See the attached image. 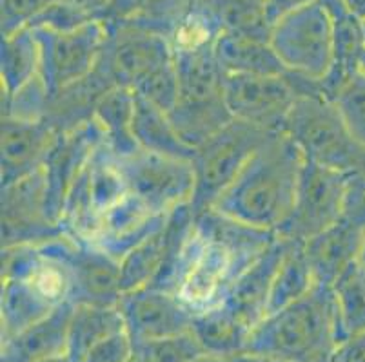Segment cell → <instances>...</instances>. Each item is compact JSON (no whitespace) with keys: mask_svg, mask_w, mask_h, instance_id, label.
Segmentation results:
<instances>
[{"mask_svg":"<svg viewBox=\"0 0 365 362\" xmlns=\"http://www.w3.org/2000/svg\"><path fill=\"white\" fill-rule=\"evenodd\" d=\"M313 2H317V0H264V6L267 18L274 26V22H278L284 15L307 4H313Z\"/></svg>","mask_w":365,"mask_h":362,"instance_id":"obj_39","label":"cell"},{"mask_svg":"<svg viewBox=\"0 0 365 362\" xmlns=\"http://www.w3.org/2000/svg\"><path fill=\"white\" fill-rule=\"evenodd\" d=\"M169 214H157L140 199L129 194L98 219V227L88 245L122 261L135 247L165 223Z\"/></svg>","mask_w":365,"mask_h":362,"instance_id":"obj_16","label":"cell"},{"mask_svg":"<svg viewBox=\"0 0 365 362\" xmlns=\"http://www.w3.org/2000/svg\"><path fill=\"white\" fill-rule=\"evenodd\" d=\"M345 4L349 6V9L354 15L365 20V0H345Z\"/></svg>","mask_w":365,"mask_h":362,"instance_id":"obj_42","label":"cell"},{"mask_svg":"<svg viewBox=\"0 0 365 362\" xmlns=\"http://www.w3.org/2000/svg\"><path fill=\"white\" fill-rule=\"evenodd\" d=\"M336 105L344 124L360 147L365 149V71L354 73L334 95Z\"/></svg>","mask_w":365,"mask_h":362,"instance_id":"obj_34","label":"cell"},{"mask_svg":"<svg viewBox=\"0 0 365 362\" xmlns=\"http://www.w3.org/2000/svg\"><path fill=\"white\" fill-rule=\"evenodd\" d=\"M336 312L338 344L365 334V267L354 261L331 284Z\"/></svg>","mask_w":365,"mask_h":362,"instance_id":"obj_29","label":"cell"},{"mask_svg":"<svg viewBox=\"0 0 365 362\" xmlns=\"http://www.w3.org/2000/svg\"><path fill=\"white\" fill-rule=\"evenodd\" d=\"M56 245L73 275V304H118L122 297L120 261L64 234L56 239Z\"/></svg>","mask_w":365,"mask_h":362,"instance_id":"obj_14","label":"cell"},{"mask_svg":"<svg viewBox=\"0 0 365 362\" xmlns=\"http://www.w3.org/2000/svg\"><path fill=\"white\" fill-rule=\"evenodd\" d=\"M331 362H365V334L354 335L336 344Z\"/></svg>","mask_w":365,"mask_h":362,"instance_id":"obj_38","label":"cell"},{"mask_svg":"<svg viewBox=\"0 0 365 362\" xmlns=\"http://www.w3.org/2000/svg\"><path fill=\"white\" fill-rule=\"evenodd\" d=\"M229 362H285V361H280V358H274V357H267V355L249 353V351H245V353H242V355H238V357L231 358ZM317 362H331V357L322 358V361H317Z\"/></svg>","mask_w":365,"mask_h":362,"instance_id":"obj_41","label":"cell"},{"mask_svg":"<svg viewBox=\"0 0 365 362\" xmlns=\"http://www.w3.org/2000/svg\"><path fill=\"white\" fill-rule=\"evenodd\" d=\"M318 284L317 275L305 254L304 243L291 241L289 248L282 259L280 267L273 279V287L269 294L267 315L297 303L305 295L311 294Z\"/></svg>","mask_w":365,"mask_h":362,"instance_id":"obj_30","label":"cell"},{"mask_svg":"<svg viewBox=\"0 0 365 362\" xmlns=\"http://www.w3.org/2000/svg\"><path fill=\"white\" fill-rule=\"evenodd\" d=\"M361 69L365 71V53H364V56H361Z\"/></svg>","mask_w":365,"mask_h":362,"instance_id":"obj_46","label":"cell"},{"mask_svg":"<svg viewBox=\"0 0 365 362\" xmlns=\"http://www.w3.org/2000/svg\"><path fill=\"white\" fill-rule=\"evenodd\" d=\"M271 134L273 132L233 119L197 149L193 158L197 185L191 201L195 214H200L217 203V199L233 183L249 158Z\"/></svg>","mask_w":365,"mask_h":362,"instance_id":"obj_6","label":"cell"},{"mask_svg":"<svg viewBox=\"0 0 365 362\" xmlns=\"http://www.w3.org/2000/svg\"><path fill=\"white\" fill-rule=\"evenodd\" d=\"M193 362H229V361H225V358H218V357H209V355H202V357H198L197 361Z\"/></svg>","mask_w":365,"mask_h":362,"instance_id":"obj_44","label":"cell"},{"mask_svg":"<svg viewBox=\"0 0 365 362\" xmlns=\"http://www.w3.org/2000/svg\"><path fill=\"white\" fill-rule=\"evenodd\" d=\"M58 134L48 119L2 118V187L42 169Z\"/></svg>","mask_w":365,"mask_h":362,"instance_id":"obj_17","label":"cell"},{"mask_svg":"<svg viewBox=\"0 0 365 362\" xmlns=\"http://www.w3.org/2000/svg\"><path fill=\"white\" fill-rule=\"evenodd\" d=\"M169 218V215H168ZM169 228L168 219L155 234L149 235L138 247L133 248L120 261V287L122 294L151 284L168 257Z\"/></svg>","mask_w":365,"mask_h":362,"instance_id":"obj_31","label":"cell"},{"mask_svg":"<svg viewBox=\"0 0 365 362\" xmlns=\"http://www.w3.org/2000/svg\"><path fill=\"white\" fill-rule=\"evenodd\" d=\"M122 330H125V323L118 304H75L69 321L68 355L75 362H82L95 344Z\"/></svg>","mask_w":365,"mask_h":362,"instance_id":"obj_27","label":"cell"},{"mask_svg":"<svg viewBox=\"0 0 365 362\" xmlns=\"http://www.w3.org/2000/svg\"><path fill=\"white\" fill-rule=\"evenodd\" d=\"M33 29L41 48V76L51 98L95 71L108 40V26L102 20H91L73 31Z\"/></svg>","mask_w":365,"mask_h":362,"instance_id":"obj_8","label":"cell"},{"mask_svg":"<svg viewBox=\"0 0 365 362\" xmlns=\"http://www.w3.org/2000/svg\"><path fill=\"white\" fill-rule=\"evenodd\" d=\"M56 0H0V29L9 36L21 29L31 28L35 18Z\"/></svg>","mask_w":365,"mask_h":362,"instance_id":"obj_35","label":"cell"},{"mask_svg":"<svg viewBox=\"0 0 365 362\" xmlns=\"http://www.w3.org/2000/svg\"><path fill=\"white\" fill-rule=\"evenodd\" d=\"M102 142V134L97 124L91 119L84 122L71 131L61 132L55 144L49 149L42 165L46 181V198H48L49 218L58 223L62 207L75 179L88 164L89 156Z\"/></svg>","mask_w":365,"mask_h":362,"instance_id":"obj_15","label":"cell"},{"mask_svg":"<svg viewBox=\"0 0 365 362\" xmlns=\"http://www.w3.org/2000/svg\"><path fill=\"white\" fill-rule=\"evenodd\" d=\"M222 33L269 42L273 24L267 18L264 0H209Z\"/></svg>","mask_w":365,"mask_h":362,"instance_id":"obj_32","label":"cell"},{"mask_svg":"<svg viewBox=\"0 0 365 362\" xmlns=\"http://www.w3.org/2000/svg\"><path fill=\"white\" fill-rule=\"evenodd\" d=\"M118 308L135 344L187 334L193 326V312L173 292L153 284L122 294Z\"/></svg>","mask_w":365,"mask_h":362,"instance_id":"obj_13","label":"cell"},{"mask_svg":"<svg viewBox=\"0 0 365 362\" xmlns=\"http://www.w3.org/2000/svg\"><path fill=\"white\" fill-rule=\"evenodd\" d=\"M351 176L305 159L294 205L277 234L305 245L338 223L347 205Z\"/></svg>","mask_w":365,"mask_h":362,"instance_id":"obj_7","label":"cell"},{"mask_svg":"<svg viewBox=\"0 0 365 362\" xmlns=\"http://www.w3.org/2000/svg\"><path fill=\"white\" fill-rule=\"evenodd\" d=\"M358 174H364L365 176V161H364V167H361V172H358Z\"/></svg>","mask_w":365,"mask_h":362,"instance_id":"obj_47","label":"cell"},{"mask_svg":"<svg viewBox=\"0 0 365 362\" xmlns=\"http://www.w3.org/2000/svg\"><path fill=\"white\" fill-rule=\"evenodd\" d=\"M358 261H360V263L365 267V238H364V243H361L360 254H358Z\"/></svg>","mask_w":365,"mask_h":362,"instance_id":"obj_45","label":"cell"},{"mask_svg":"<svg viewBox=\"0 0 365 362\" xmlns=\"http://www.w3.org/2000/svg\"><path fill=\"white\" fill-rule=\"evenodd\" d=\"M298 100L289 76L225 75L224 102L233 119L267 132H282Z\"/></svg>","mask_w":365,"mask_h":362,"instance_id":"obj_11","label":"cell"},{"mask_svg":"<svg viewBox=\"0 0 365 362\" xmlns=\"http://www.w3.org/2000/svg\"><path fill=\"white\" fill-rule=\"evenodd\" d=\"M305 156L284 132H273L211 208L277 232L297 198Z\"/></svg>","mask_w":365,"mask_h":362,"instance_id":"obj_1","label":"cell"},{"mask_svg":"<svg viewBox=\"0 0 365 362\" xmlns=\"http://www.w3.org/2000/svg\"><path fill=\"white\" fill-rule=\"evenodd\" d=\"M195 227L205 238L231 252L245 267L260 257L278 238L274 230L253 227L217 208H207L200 214H195Z\"/></svg>","mask_w":365,"mask_h":362,"instance_id":"obj_20","label":"cell"},{"mask_svg":"<svg viewBox=\"0 0 365 362\" xmlns=\"http://www.w3.org/2000/svg\"><path fill=\"white\" fill-rule=\"evenodd\" d=\"M253 328L229 307L222 303L193 317L191 334L200 344L204 355L231 361L247 351Z\"/></svg>","mask_w":365,"mask_h":362,"instance_id":"obj_22","label":"cell"},{"mask_svg":"<svg viewBox=\"0 0 365 362\" xmlns=\"http://www.w3.org/2000/svg\"><path fill=\"white\" fill-rule=\"evenodd\" d=\"M56 304L22 277H2L0 326L2 343L48 317Z\"/></svg>","mask_w":365,"mask_h":362,"instance_id":"obj_24","label":"cell"},{"mask_svg":"<svg viewBox=\"0 0 365 362\" xmlns=\"http://www.w3.org/2000/svg\"><path fill=\"white\" fill-rule=\"evenodd\" d=\"M66 2L73 4L75 8L82 9V11H84L86 15L91 16V18L102 20V16H104L106 9H108L111 0H66Z\"/></svg>","mask_w":365,"mask_h":362,"instance_id":"obj_40","label":"cell"},{"mask_svg":"<svg viewBox=\"0 0 365 362\" xmlns=\"http://www.w3.org/2000/svg\"><path fill=\"white\" fill-rule=\"evenodd\" d=\"M282 132L305 159L347 174L361 172L365 149L354 142L336 105L324 95L298 96Z\"/></svg>","mask_w":365,"mask_h":362,"instance_id":"obj_4","label":"cell"},{"mask_svg":"<svg viewBox=\"0 0 365 362\" xmlns=\"http://www.w3.org/2000/svg\"><path fill=\"white\" fill-rule=\"evenodd\" d=\"M245 268L231 252L200 234L193 223L175 265L153 287L173 292L198 314L225 303Z\"/></svg>","mask_w":365,"mask_h":362,"instance_id":"obj_3","label":"cell"},{"mask_svg":"<svg viewBox=\"0 0 365 362\" xmlns=\"http://www.w3.org/2000/svg\"><path fill=\"white\" fill-rule=\"evenodd\" d=\"M62 234L49 218L42 169L2 187V248L44 243Z\"/></svg>","mask_w":365,"mask_h":362,"instance_id":"obj_12","label":"cell"},{"mask_svg":"<svg viewBox=\"0 0 365 362\" xmlns=\"http://www.w3.org/2000/svg\"><path fill=\"white\" fill-rule=\"evenodd\" d=\"M135 107H137L135 91L124 85H115L98 98L93 109V122L97 124L104 144L117 158H128L138 151L135 129H133Z\"/></svg>","mask_w":365,"mask_h":362,"instance_id":"obj_23","label":"cell"},{"mask_svg":"<svg viewBox=\"0 0 365 362\" xmlns=\"http://www.w3.org/2000/svg\"><path fill=\"white\" fill-rule=\"evenodd\" d=\"M269 44L287 73L322 82L333 68V22L320 0L274 22Z\"/></svg>","mask_w":365,"mask_h":362,"instance_id":"obj_5","label":"cell"},{"mask_svg":"<svg viewBox=\"0 0 365 362\" xmlns=\"http://www.w3.org/2000/svg\"><path fill=\"white\" fill-rule=\"evenodd\" d=\"M41 75V48L35 29L26 28L2 36L0 44V89L13 95Z\"/></svg>","mask_w":365,"mask_h":362,"instance_id":"obj_28","label":"cell"},{"mask_svg":"<svg viewBox=\"0 0 365 362\" xmlns=\"http://www.w3.org/2000/svg\"><path fill=\"white\" fill-rule=\"evenodd\" d=\"M135 96H137V107H135L133 129H135L138 149L193 161L197 149L189 147L182 139L168 112L151 104L149 100L138 96L137 92Z\"/></svg>","mask_w":365,"mask_h":362,"instance_id":"obj_26","label":"cell"},{"mask_svg":"<svg viewBox=\"0 0 365 362\" xmlns=\"http://www.w3.org/2000/svg\"><path fill=\"white\" fill-rule=\"evenodd\" d=\"M73 303L56 307L48 317L2 343V362H36L68 353V331Z\"/></svg>","mask_w":365,"mask_h":362,"instance_id":"obj_21","label":"cell"},{"mask_svg":"<svg viewBox=\"0 0 365 362\" xmlns=\"http://www.w3.org/2000/svg\"><path fill=\"white\" fill-rule=\"evenodd\" d=\"M135 353V343L128 330L109 335L91 348L82 362H129Z\"/></svg>","mask_w":365,"mask_h":362,"instance_id":"obj_37","label":"cell"},{"mask_svg":"<svg viewBox=\"0 0 365 362\" xmlns=\"http://www.w3.org/2000/svg\"><path fill=\"white\" fill-rule=\"evenodd\" d=\"M89 15H86L82 9L75 8L73 4L66 0H56L51 6L44 9L41 15L36 16L31 28L51 29V31H73V29L81 28V26L91 22Z\"/></svg>","mask_w":365,"mask_h":362,"instance_id":"obj_36","label":"cell"},{"mask_svg":"<svg viewBox=\"0 0 365 362\" xmlns=\"http://www.w3.org/2000/svg\"><path fill=\"white\" fill-rule=\"evenodd\" d=\"M338 344L333 290L318 283L311 294L265 315L249 337V353L285 362H317L331 357Z\"/></svg>","mask_w":365,"mask_h":362,"instance_id":"obj_2","label":"cell"},{"mask_svg":"<svg viewBox=\"0 0 365 362\" xmlns=\"http://www.w3.org/2000/svg\"><path fill=\"white\" fill-rule=\"evenodd\" d=\"M106 26L108 40L98 64L117 85L135 91L149 76L175 64V49L168 36L129 20Z\"/></svg>","mask_w":365,"mask_h":362,"instance_id":"obj_10","label":"cell"},{"mask_svg":"<svg viewBox=\"0 0 365 362\" xmlns=\"http://www.w3.org/2000/svg\"><path fill=\"white\" fill-rule=\"evenodd\" d=\"M361 24H364V38H365V20H361Z\"/></svg>","mask_w":365,"mask_h":362,"instance_id":"obj_48","label":"cell"},{"mask_svg":"<svg viewBox=\"0 0 365 362\" xmlns=\"http://www.w3.org/2000/svg\"><path fill=\"white\" fill-rule=\"evenodd\" d=\"M333 22L334 60L329 75L322 80V92L333 102L338 89L361 69V56L365 53L364 24L345 4V0H320Z\"/></svg>","mask_w":365,"mask_h":362,"instance_id":"obj_19","label":"cell"},{"mask_svg":"<svg viewBox=\"0 0 365 362\" xmlns=\"http://www.w3.org/2000/svg\"><path fill=\"white\" fill-rule=\"evenodd\" d=\"M36 362H75L68 353H58V355H51V357L41 358V361Z\"/></svg>","mask_w":365,"mask_h":362,"instance_id":"obj_43","label":"cell"},{"mask_svg":"<svg viewBox=\"0 0 365 362\" xmlns=\"http://www.w3.org/2000/svg\"><path fill=\"white\" fill-rule=\"evenodd\" d=\"M145 2H148V0H144V4H145Z\"/></svg>","mask_w":365,"mask_h":362,"instance_id":"obj_49","label":"cell"},{"mask_svg":"<svg viewBox=\"0 0 365 362\" xmlns=\"http://www.w3.org/2000/svg\"><path fill=\"white\" fill-rule=\"evenodd\" d=\"M215 55L225 75L284 76L287 69L269 42L222 33Z\"/></svg>","mask_w":365,"mask_h":362,"instance_id":"obj_25","label":"cell"},{"mask_svg":"<svg viewBox=\"0 0 365 362\" xmlns=\"http://www.w3.org/2000/svg\"><path fill=\"white\" fill-rule=\"evenodd\" d=\"M129 194L140 199L157 214H171L191 205L195 196V167L191 159L158 154L138 149L128 158H118Z\"/></svg>","mask_w":365,"mask_h":362,"instance_id":"obj_9","label":"cell"},{"mask_svg":"<svg viewBox=\"0 0 365 362\" xmlns=\"http://www.w3.org/2000/svg\"><path fill=\"white\" fill-rule=\"evenodd\" d=\"M51 95L38 75L13 95H2V118L42 122L48 119Z\"/></svg>","mask_w":365,"mask_h":362,"instance_id":"obj_33","label":"cell"},{"mask_svg":"<svg viewBox=\"0 0 365 362\" xmlns=\"http://www.w3.org/2000/svg\"><path fill=\"white\" fill-rule=\"evenodd\" d=\"M291 241L278 235L274 243L249 265L237 279L225 304L233 308L249 326L260 324L267 315L273 279Z\"/></svg>","mask_w":365,"mask_h":362,"instance_id":"obj_18","label":"cell"}]
</instances>
